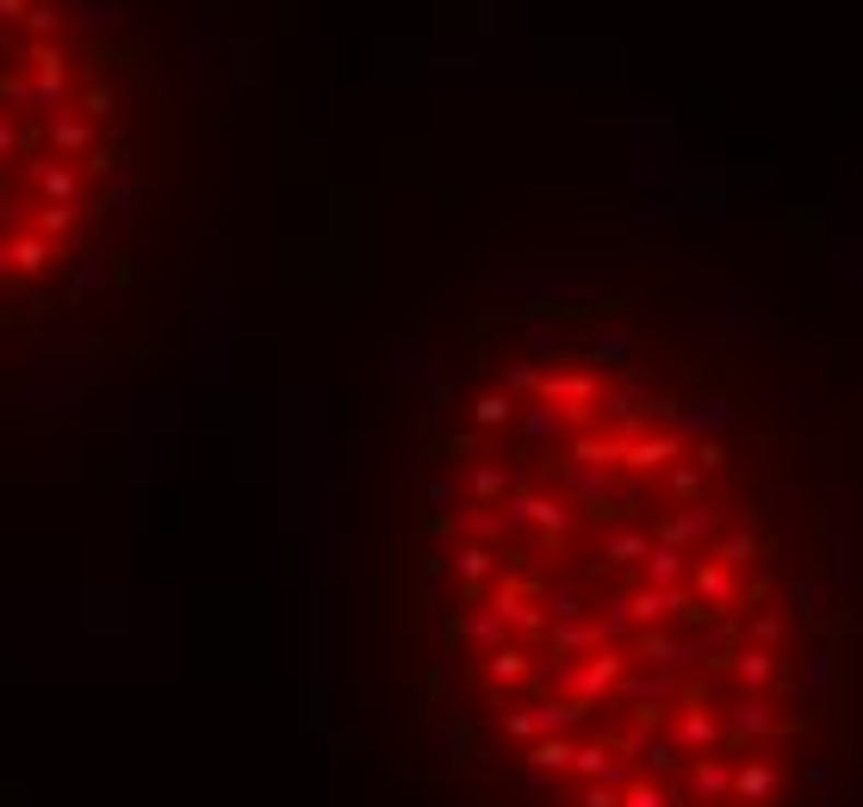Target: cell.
Returning <instances> with one entry per match:
<instances>
[{
    "label": "cell",
    "instance_id": "cell-1",
    "mask_svg": "<svg viewBox=\"0 0 863 807\" xmlns=\"http://www.w3.org/2000/svg\"><path fill=\"white\" fill-rule=\"evenodd\" d=\"M429 658L522 807H807L832 746L814 553L709 379L540 342L442 442Z\"/></svg>",
    "mask_w": 863,
    "mask_h": 807
},
{
    "label": "cell",
    "instance_id": "cell-2",
    "mask_svg": "<svg viewBox=\"0 0 863 807\" xmlns=\"http://www.w3.org/2000/svg\"><path fill=\"white\" fill-rule=\"evenodd\" d=\"M25 13H32L25 0H0V20H7V25H25Z\"/></svg>",
    "mask_w": 863,
    "mask_h": 807
}]
</instances>
